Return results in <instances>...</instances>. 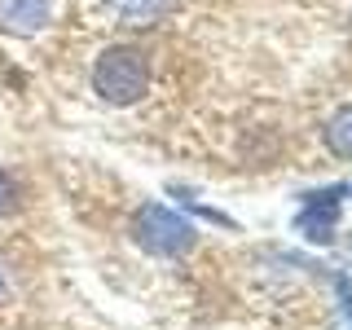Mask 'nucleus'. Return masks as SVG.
Returning <instances> with one entry per match:
<instances>
[{"mask_svg":"<svg viewBox=\"0 0 352 330\" xmlns=\"http://www.w3.org/2000/svg\"><path fill=\"white\" fill-rule=\"evenodd\" d=\"M18 207H22V190H18V181H14V176L0 168V220H5V216H14Z\"/></svg>","mask_w":352,"mask_h":330,"instance_id":"8","label":"nucleus"},{"mask_svg":"<svg viewBox=\"0 0 352 330\" xmlns=\"http://www.w3.org/2000/svg\"><path fill=\"white\" fill-rule=\"evenodd\" d=\"M326 146L335 159H352V106H344L339 115H330L326 124Z\"/></svg>","mask_w":352,"mask_h":330,"instance_id":"7","label":"nucleus"},{"mask_svg":"<svg viewBox=\"0 0 352 330\" xmlns=\"http://www.w3.org/2000/svg\"><path fill=\"white\" fill-rule=\"evenodd\" d=\"M295 229H300V238L317 242V247L335 242V229H339V203H304V212L295 216Z\"/></svg>","mask_w":352,"mask_h":330,"instance_id":"4","label":"nucleus"},{"mask_svg":"<svg viewBox=\"0 0 352 330\" xmlns=\"http://www.w3.org/2000/svg\"><path fill=\"white\" fill-rule=\"evenodd\" d=\"M9 286H14V278H9V264L0 260V304L9 300Z\"/></svg>","mask_w":352,"mask_h":330,"instance_id":"10","label":"nucleus"},{"mask_svg":"<svg viewBox=\"0 0 352 330\" xmlns=\"http://www.w3.org/2000/svg\"><path fill=\"white\" fill-rule=\"evenodd\" d=\"M53 22V0H0V31L5 36H40Z\"/></svg>","mask_w":352,"mask_h":330,"instance_id":"3","label":"nucleus"},{"mask_svg":"<svg viewBox=\"0 0 352 330\" xmlns=\"http://www.w3.org/2000/svg\"><path fill=\"white\" fill-rule=\"evenodd\" d=\"M106 5H110V14L119 22H128V27H150V22H159L168 14L172 0H106Z\"/></svg>","mask_w":352,"mask_h":330,"instance_id":"5","label":"nucleus"},{"mask_svg":"<svg viewBox=\"0 0 352 330\" xmlns=\"http://www.w3.org/2000/svg\"><path fill=\"white\" fill-rule=\"evenodd\" d=\"M93 93L106 106H137L150 93V58L137 44H110L93 62Z\"/></svg>","mask_w":352,"mask_h":330,"instance_id":"1","label":"nucleus"},{"mask_svg":"<svg viewBox=\"0 0 352 330\" xmlns=\"http://www.w3.org/2000/svg\"><path fill=\"white\" fill-rule=\"evenodd\" d=\"M335 291H339V304H344V313H348V322H352V278L339 273V278H335Z\"/></svg>","mask_w":352,"mask_h":330,"instance_id":"9","label":"nucleus"},{"mask_svg":"<svg viewBox=\"0 0 352 330\" xmlns=\"http://www.w3.org/2000/svg\"><path fill=\"white\" fill-rule=\"evenodd\" d=\"M168 194L176 198V203L185 207L190 216H198V220H207V225H220V229H238L234 225V216H225V212H216V207H207L203 198H198L194 190H185V185H168Z\"/></svg>","mask_w":352,"mask_h":330,"instance_id":"6","label":"nucleus"},{"mask_svg":"<svg viewBox=\"0 0 352 330\" xmlns=\"http://www.w3.org/2000/svg\"><path fill=\"white\" fill-rule=\"evenodd\" d=\"M132 242L141 251L159 260H176V256H190L194 251V220L181 216L176 207H163V203H146L137 216H132Z\"/></svg>","mask_w":352,"mask_h":330,"instance_id":"2","label":"nucleus"}]
</instances>
